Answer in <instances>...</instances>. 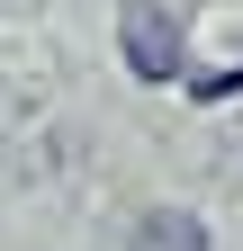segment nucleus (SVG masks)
I'll list each match as a JSON object with an SVG mask.
<instances>
[{
  "mask_svg": "<svg viewBox=\"0 0 243 251\" xmlns=\"http://www.w3.org/2000/svg\"><path fill=\"white\" fill-rule=\"evenodd\" d=\"M117 36H126L135 81H180V18L162 0H126V9H117Z\"/></svg>",
  "mask_w": 243,
  "mask_h": 251,
  "instance_id": "f257e3e1",
  "label": "nucleus"
},
{
  "mask_svg": "<svg viewBox=\"0 0 243 251\" xmlns=\"http://www.w3.org/2000/svg\"><path fill=\"white\" fill-rule=\"evenodd\" d=\"M126 251H207V225L189 206H153V215H135V242Z\"/></svg>",
  "mask_w": 243,
  "mask_h": 251,
  "instance_id": "f03ea898",
  "label": "nucleus"
}]
</instances>
